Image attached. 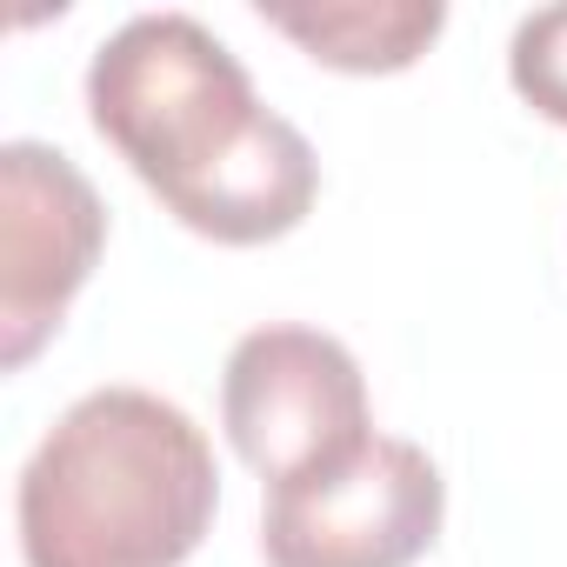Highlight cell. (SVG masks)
I'll return each mask as SVG.
<instances>
[{"label": "cell", "instance_id": "1", "mask_svg": "<svg viewBox=\"0 0 567 567\" xmlns=\"http://www.w3.org/2000/svg\"><path fill=\"white\" fill-rule=\"evenodd\" d=\"M94 134L220 247H260L315 214L321 161L308 134L260 107L234 48L194 14H134L87 61Z\"/></svg>", "mask_w": 567, "mask_h": 567}, {"label": "cell", "instance_id": "2", "mask_svg": "<svg viewBox=\"0 0 567 567\" xmlns=\"http://www.w3.org/2000/svg\"><path fill=\"white\" fill-rule=\"evenodd\" d=\"M214 507L220 474L207 434L147 388L81 394L14 487L28 567H181L214 527Z\"/></svg>", "mask_w": 567, "mask_h": 567}, {"label": "cell", "instance_id": "3", "mask_svg": "<svg viewBox=\"0 0 567 567\" xmlns=\"http://www.w3.org/2000/svg\"><path fill=\"white\" fill-rule=\"evenodd\" d=\"M447 514V481L401 434L361 441L348 461L280 481L260 514L267 567H414Z\"/></svg>", "mask_w": 567, "mask_h": 567}, {"label": "cell", "instance_id": "4", "mask_svg": "<svg viewBox=\"0 0 567 567\" xmlns=\"http://www.w3.org/2000/svg\"><path fill=\"white\" fill-rule=\"evenodd\" d=\"M220 427L234 454L274 487L334 467L361 441H374L361 361L321 328H295V321L254 328L227 354Z\"/></svg>", "mask_w": 567, "mask_h": 567}, {"label": "cell", "instance_id": "5", "mask_svg": "<svg viewBox=\"0 0 567 567\" xmlns=\"http://www.w3.org/2000/svg\"><path fill=\"white\" fill-rule=\"evenodd\" d=\"M107 247L94 181L48 141L0 147V361L28 368Z\"/></svg>", "mask_w": 567, "mask_h": 567}, {"label": "cell", "instance_id": "6", "mask_svg": "<svg viewBox=\"0 0 567 567\" xmlns=\"http://www.w3.org/2000/svg\"><path fill=\"white\" fill-rule=\"evenodd\" d=\"M260 21L301 41L334 74H401L447 28L441 0H315V8H267Z\"/></svg>", "mask_w": 567, "mask_h": 567}, {"label": "cell", "instance_id": "7", "mask_svg": "<svg viewBox=\"0 0 567 567\" xmlns=\"http://www.w3.org/2000/svg\"><path fill=\"white\" fill-rule=\"evenodd\" d=\"M507 81H514V94L540 121L567 127V0L534 8L514 28V41H507Z\"/></svg>", "mask_w": 567, "mask_h": 567}]
</instances>
